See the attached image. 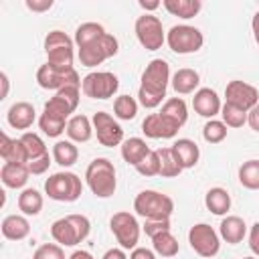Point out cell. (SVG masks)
Wrapping results in <instances>:
<instances>
[{"instance_id":"6da1fadb","label":"cell","mask_w":259,"mask_h":259,"mask_svg":"<svg viewBox=\"0 0 259 259\" xmlns=\"http://www.w3.org/2000/svg\"><path fill=\"white\" fill-rule=\"evenodd\" d=\"M170 83V67L164 59H154L142 73V85L138 99L146 109H154L166 97V87Z\"/></svg>"},{"instance_id":"7a4b0ae2","label":"cell","mask_w":259,"mask_h":259,"mask_svg":"<svg viewBox=\"0 0 259 259\" xmlns=\"http://www.w3.org/2000/svg\"><path fill=\"white\" fill-rule=\"evenodd\" d=\"M91 223L85 214H67L51 225V235L61 247H75L89 237Z\"/></svg>"},{"instance_id":"3957f363","label":"cell","mask_w":259,"mask_h":259,"mask_svg":"<svg viewBox=\"0 0 259 259\" xmlns=\"http://www.w3.org/2000/svg\"><path fill=\"white\" fill-rule=\"evenodd\" d=\"M85 180L89 190L97 198H109L115 192L117 180H115V166L107 158H95L87 170H85Z\"/></svg>"},{"instance_id":"277c9868","label":"cell","mask_w":259,"mask_h":259,"mask_svg":"<svg viewBox=\"0 0 259 259\" xmlns=\"http://www.w3.org/2000/svg\"><path fill=\"white\" fill-rule=\"evenodd\" d=\"M73 45L75 40L63 30H51L45 36L47 65L57 71H73Z\"/></svg>"},{"instance_id":"5b68a950","label":"cell","mask_w":259,"mask_h":259,"mask_svg":"<svg viewBox=\"0 0 259 259\" xmlns=\"http://www.w3.org/2000/svg\"><path fill=\"white\" fill-rule=\"evenodd\" d=\"M134 210L146 221H164L174 212V200L158 190H142L134 198Z\"/></svg>"},{"instance_id":"8992f818","label":"cell","mask_w":259,"mask_h":259,"mask_svg":"<svg viewBox=\"0 0 259 259\" xmlns=\"http://www.w3.org/2000/svg\"><path fill=\"white\" fill-rule=\"evenodd\" d=\"M45 192L53 200L75 202L83 192V184L81 178L73 172H55L45 180Z\"/></svg>"},{"instance_id":"52a82bcc","label":"cell","mask_w":259,"mask_h":259,"mask_svg":"<svg viewBox=\"0 0 259 259\" xmlns=\"http://www.w3.org/2000/svg\"><path fill=\"white\" fill-rule=\"evenodd\" d=\"M166 42L168 47L178 53V55H190L200 51L204 36L196 26L190 24H174L168 32H166Z\"/></svg>"},{"instance_id":"ba28073f","label":"cell","mask_w":259,"mask_h":259,"mask_svg":"<svg viewBox=\"0 0 259 259\" xmlns=\"http://www.w3.org/2000/svg\"><path fill=\"white\" fill-rule=\"evenodd\" d=\"M119 51V42L113 34L105 32L103 36H99L97 40H93L91 45L79 49V61L83 67H95V65H101L103 61L115 57Z\"/></svg>"},{"instance_id":"9c48e42d","label":"cell","mask_w":259,"mask_h":259,"mask_svg":"<svg viewBox=\"0 0 259 259\" xmlns=\"http://www.w3.org/2000/svg\"><path fill=\"white\" fill-rule=\"evenodd\" d=\"M81 89L91 99H109L119 89V79L109 71H93L83 77Z\"/></svg>"},{"instance_id":"30bf717a","label":"cell","mask_w":259,"mask_h":259,"mask_svg":"<svg viewBox=\"0 0 259 259\" xmlns=\"http://www.w3.org/2000/svg\"><path fill=\"white\" fill-rule=\"evenodd\" d=\"M136 36L146 51H158L166 42V32L162 28V20L154 14H142L136 20Z\"/></svg>"},{"instance_id":"8fae6325","label":"cell","mask_w":259,"mask_h":259,"mask_svg":"<svg viewBox=\"0 0 259 259\" xmlns=\"http://www.w3.org/2000/svg\"><path fill=\"white\" fill-rule=\"evenodd\" d=\"M109 227L121 249H136L138 239H140V223L136 221L134 214L125 210L115 212L109 221Z\"/></svg>"},{"instance_id":"7c38bea8","label":"cell","mask_w":259,"mask_h":259,"mask_svg":"<svg viewBox=\"0 0 259 259\" xmlns=\"http://www.w3.org/2000/svg\"><path fill=\"white\" fill-rule=\"evenodd\" d=\"M188 243L190 247L200 255V257H214L221 249V239H219V233L206 225V223H198L194 227H190L188 231Z\"/></svg>"},{"instance_id":"4fadbf2b","label":"cell","mask_w":259,"mask_h":259,"mask_svg":"<svg viewBox=\"0 0 259 259\" xmlns=\"http://www.w3.org/2000/svg\"><path fill=\"white\" fill-rule=\"evenodd\" d=\"M81 77L79 73L73 69V71H57L53 67H49L47 63L38 67L36 71V83L42 87V89H51V91H61L65 87H71V85H79L81 87Z\"/></svg>"},{"instance_id":"5bb4252c","label":"cell","mask_w":259,"mask_h":259,"mask_svg":"<svg viewBox=\"0 0 259 259\" xmlns=\"http://www.w3.org/2000/svg\"><path fill=\"white\" fill-rule=\"evenodd\" d=\"M225 99H227L225 103L235 105L249 113L259 103V91H257V87L235 79V81H229V85L225 87Z\"/></svg>"},{"instance_id":"9a60e30c","label":"cell","mask_w":259,"mask_h":259,"mask_svg":"<svg viewBox=\"0 0 259 259\" xmlns=\"http://www.w3.org/2000/svg\"><path fill=\"white\" fill-rule=\"evenodd\" d=\"M77 105H79V85H71V87H65V89L57 91L45 103V109L42 111L69 121V115L77 109Z\"/></svg>"},{"instance_id":"2e32d148","label":"cell","mask_w":259,"mask_h":259,"mask_svg":"<svg viewBox=\"0 0 259 259\" xmlns=\"http://www.w3.org/2000/svg\"><path fill=\"white\" fill-rule=\"evenodd\" d=\"M93 130L97 134V142L105 148L123 144V130L107 111H97L93 115Z\"/></svg>"},{"instance_id":"e0dca14e","label":"cell","mask_w":259,"mask_h":259,"mask_svg":"<svg viewBox=\"0 0 259 259\" xmlns=\"http://www.w3.org/2000/svg\"><path fill=\"white\" fill-rule=\"evenodd\" d=\"M180 125H176L172 119H168L166 115H162L160 111L158 113H150L146 115V119L142 121V132L152 138V140H166V138H174L178 134Z\"/></svg>"},{"instance_id":"ac0fdd59","label":"cell","mask_w":259,"mask_h":259,"mask_svg":"<svg viewBox=\"0 0 259 259\" xmlns=\"http://www.w3.org/2000/svg\"><path fill=\"white\" fill-rule=\"evenodd\" d=\"M192 107H194V111H196L198 115L208 117V119H212V117H214L217 113H221V109H223L221 97H219L217 91L210 89V87H202V89H198V91L194 93V97H192Z\"/></svg>"},{"instance_id":"d6986e66","label":"cell","mask_w":259,"mask_h":259,"mask_svg":"<svg viewBox=\"0 0 259 259\" xmlns=\"http://www.w3.org/2000/svg\"><path fill=\"white\" fill-rule=\"evenodd\" d=\"M170 150H172V156H174V160L178 162V166H180L182 170L194 168L196 162H198V158H200V150H198L196 142H192V140H188V138L176 140V142L170 146Z\"/></svg>"},{"instance_id":"ffe728a7","label":"cell","mask_w":259,"mask_h":259,"mask_svg":"<svg viewBox=\"0 0 259 259\" xmlns=\"http://www.w3.org/2000/svg\"><path fill=\"white\" fill-rule=\"evenodd\" d=\"M34 107L28 101H16L10 105L6 119L14 130H28L34 123Z\"/></svg>"},{"instance_id":"44dd1931","label":"cell","mask_w":259,"mask_h":259,"mask_svg":"<svg viewBox=\"0 0 259 259\" xmlns=\"http://www.w3.org/2000/svg\"><path fill=\"white\" fill-rule=\"evenodd\" d=\"M0 156L4 162L12 164H28V152L22 144V140H12L6 134L0 136Z\"/></svg>"},{"instance_id":"7402d4cb","label":"cell","mask_w":259,"mask_h":259,"mask_svg":"<svg viewBox=\"0 0 259 259\" xmlns=\"http://www.w3.org/2000/svg\"><path fill=\"white\" fill-rule=\"evenodd\" d=\"M28 176H30V172H28L26 164L4 162V166L0 170V178L6 188H22L28 182Z\"/></svg>"},{"instance_id":"603a6c76","label":"cell","mask_w":259,"mask_h":259,"mask_svg":"<svg viewBox=\"0 0 259 259\" xmlns=\"http://www.w3.org/2000/svg\"><path fill=\"white\" fill-rule=\"evenodd\" d=\"M219 235L221 239H225L229 245H237L245 239L247 235V225L241 217H227L221 221V227H219Z\"/></svg>"},{"instance_id":"cb8c5ba5","label":"cell","mask_w":259,"mask_h":259,"mask_svg":"<svg viewBox=\"0 0 259 259\" xmlns=\"http://www.w3.org/2000/svg\"><path fill=\"white\" fill-rule=\"evenodd\" d=\"M28 233H30V223L26 221V217L8 214L2 221V235L10 241H22L24 237H28Z\"/></svg>"},{"instance_id":"d4e9b609","label":"cell","mask_w":259,"mask_h":259,"mask_svg":"<svg viewBox=\"0 0 259 259\" xmlns=\"http://www.w3.org/2000/svg\"><path fill=\"white\" fill-rule=\"evenodd\" d=\"M170 83H172V87H174L176 93L188 95V93H192V91L198 87L200 75H198L194 69L184 67V69H178V71L172 75V81H170Z\"/></svg>"},{"instance_id":"484cf974","label":"cell","mask_w":259,"mask_h":259,"mask_svg":"<svg viewBox=\"0 0 259 259\" xmlns=\"http://www.w3.org/2000/svg\"><path fill=\"white\" fill-rule=\"evenodd\" d=\"M67 136L71 138V142H89L93 136V123L83 113L73 115L67 123Z\"/></svg>"},{"instance_id":"4316f807","label":"cell","mask_w":259,"mask_h":259,"mask_svg":"<svg viewBox=\"0 0 259 259\" xmlns=\"http://www.w3.org/2000/svg\"><path fill=\"white\" fill-rule=\"evenodd\" d=\"M150 152L152 150L146 146L142 138H130V140H123L121 144V158L132 166H138Z\"/></svg>"},{"instance_id":"83f0119b","label":"cell","mask_w":259,"mask_h":259,"mask_svg":"<svg viewBox=\"0 0 259 259\" xmlns=\"http://www.w3.org/2000/svg\"><path fill=\"white\" fill-rule=\"evenodd\" d=\"M204 204L212 214H227L231 208V194L225 188L214 186L204 194Z\"/></svg>"},{"instance_id":"f1b7e54d","label":"cell","mask_w":259,"mask_h":259,"mask_svg":"<svg viewBox=\"0 0 259 259\" xmlns=\"http://www.w3.org/2000/svg\"><path fill=\"white\" fill-rule=\"evenodd\" d=\"M162 4L172 16H178V18H184V20L196 16L202 8L200 0H164Z\"/></svg>"},{"instance_id":"f546056e","label":"cell","mask_w":259,"mask_h":259,"mask_svg":"<svg viewBox=\"0 0 259 259\" xmlns=\"http://www.w3.org/2000/svg\"><path fill=\"white\" fill-rule=\"evenodd\" d=\"M77 158H79V150H77V146H75L73 142H69V140H59V142L53 146V160H55L59 166L69 168V166H73V164L77 162Z\"/></svg>"},{"instance_id":"4dcf8cb0","label":"cell","mask_w":259,"mask_h":259,"mask_svg":"<svg viewBox=\"0 0 259 259\" xmlns=\"http://www.w3.org/2000/svg\"><path fill=\"white\" fill-rule=\"evenodd\" d=\"M18 208L26 217H36L42 210V194L36 188H24L18 194Z\"/></svg>"},{"instance_id":"1f68e13d","label":"cell","mask_w":259,"mask_h":259,"mask_svg":"<svg viewBox=\"0 0 259 259\" xmlns=\"http://www.w3.org/2000/svg\"><path fill=\"white\" fill-rule=\"evenodd\" d=\"M160 113L162 115H166L168 119H172L176 125H184L186 123V119H188V107H186V103H184V99H180V97H170V99H166L164 101V105H162V109H160Z\"/></svg>"},{"instance_id":"d6a6232c","label":"cell","mask_w":259,"mask_h":259,"mask_svg":"<svg viewBox=\"0 0 259 259\" xmlns=\"http://www.w3.org/2000/svg\"><path fill=\"white\" fill-rule=\"evenodd\" d=\"M105 34V28L99 24V22H83L81 26H77V30H75V45L79 47V49H83V47H87V45H91L93 40H97L99 36H103Z\"/></svg>"},{"instance_id":"836d02e7","label":"cell","mask_w":259,"mask_h":259,"mask_svg":"<svg viewBox=\"0 0 259 259\" xmlns=\"http://www.w3.org/2000/svg\"><path fill=\"white\" fill-rule=\"evenodd\" d=\"M152 247H154V253H158L162 257H174L180 251V245L170 231H164V233L152 237Z\"/></svg>"},{"instance_id":"e575fe53","label":"cell","mask_w":259,"mask_h":259,"mask_svg":"<svg viewBox=\"0 0 259 259\" xmlns=\"http://www.w3.org/2000/svg\"><path fill=\"white\" fill-rule=\"evenodd\" d=\"M239 182L249 190H259V160H247L241 164Z\"/></svg>"},{"instance_id":"d590c367","label":"cell","mask_w":259,"mask_h":259,"mask_svg":"<svg viewBox=\"0 0 259 259\" xmlns=\"http://www.w3.org/2000/svg\"><path fill=\"white\" fill-rule=\"evenodd\" d=\"M67 119H61V117H55V115H51V113H40V117H38V125H40V130H42V134L45 136H49V138H59L63 132H67Z\"/></svg>"},{"instance_id":"8d00e7d4","label":"cell","mask_w":259,"mask_h":259,"mask_svg":"<svg viewBox=\"0 0 259 259\" xmlns=\"http://www.w3.org/2000/svg\"><path fill=\"white\" fill-rule=\"evenodd\" d=\"M20 140H22L26 152H28V162H30V160H36V158H42V156L49 154V152H47V146H45V142H42V138H40L38 134L24 132V134L20 136Z\"/></svg>"},{"instance_id":"74e56055","label":"cell","mask_w":259,"mask_h":259,"mask_svg":"<svg viewBox=\"0 0 259 259\" xmlns=\"http://www.w3.org/2000/svg\"><path fill=\"white\" fill-rule=\"evenodd\" d=\"M113 113H115V117L130 121L138 113V101L134 97H130V95H119L113 101Z\"/></svg>"},{"instance_id":"f35d334b","label":"cell","mask_w":259,"mask_h":259,"mask_svg":"<svg viewBox=\"0 0 259 259\" xmlns=\"http://www.w3.org/2000/svg\"><path fill=\"white\" fill-rule=\"evenodd\" d=\"M156 152H158V158H160V176L174 178V176H178V174L182 172V168H180L178 162L174 160L170 148H160V150H156Z\"/></svg>"},{"instance_id":"ab89813d","label":"cell","mask_w":259,"mask_h":259,"mask_svg":"<svg viewBox=\"0 0 259 259\" xmlns=\"http://www.w3.org/2000/svg\"><path fill=\"white\" fill-rule=\"evenodd\" d=\"M221 115H223V123L227 127H243L247 123V111H243L235 105H229V103L223 105Z\"/></svg>"},{"instance_id":"60d3db41","label":"cell","mask_w":259,"mask_h":259,"mask_svg":"<svg viewBox=\"0 0 259 259\" xmlns=\"http://www.w3.org/2000/svg\"><path fill=\"white\" fill-rule=\"evenodd\" d=\"M202 138L208 144H221L227 138V125L219 119H208L202 127Z\"/></svg>"},{"instance_id":"b9f144b4","label":"cell","mask_w":259,"mask_h":259,"mask_svg":"<svg viewBox=\"0 0 259 259\" xmlns=\"http://www.w3.org/2000/svg\"><path fill=\"white\" fill-rule=\"evenodd\" d=\"M142 176H156L160 174V158H158V152H150L138 166H134Z\"/></svg>"},{"instance_id":"7bdbcfd3","label":"cell","mask_w":259,"mask_h":259,"mask_svg":"<svg viewBox=\"0 0 259 259\" xmlns=\"http://www.w3.org/2000/svg\"><path fill=\"white\" fill-rule=\"evenodd\" d=\"M32 259H65V253H63V247L61 245H55V243H45L40 245Z\"/></svg>"},{"instance_id":"ee69618b","label":"cell","mask_w":259,"mask_h":259,"mask_svg":"<svg viewBox=\"0 0 259 259\" xmlns=\"http://www.w3.org/2000/svg\"><path fill=\"white\" fill-rule=\"evenodd\" d=\"M164 231H170V219H164V221H146L144 223V233L152 239Z\"/></svg>"},{"instance_id":"f6af8a7d","label":"cell","mask_w":259,"mask_h":259,"mask_svg":"<svg viewBox=\"0 0 259 259\" xmlns=\"http://www.w3.org/2000/svg\"><path fill=\"white\" fill-rule=\"evenodd\" d=\"M26 166H28V172H30V174H42V172H47L49 166H51V156L47 154V156H42V158L30 160Z\"/></svg>"},{"instance_id":"bcb514c9","label":"cell","mask_w":259,"mask_h":259,"mask_svg":"<svg viewBox=\"0 0 259 259\" xmlns=\"http://www.w3.org/2000/svg\"><path fill=\"white\" fill-rule=\"evenodd\" d=\"M249 247H251V251L259 257V221L251 227V231H249Z\"/></svg>"},{"instance_id":"7dc6e473","label":"cell","mask_w":259,"mask_h":259,"mask_svg":"<svg viewBox=\"0 0 259 259\" xmlns=\"http://www.w3.org/2000/svg\"><path fill=\"white\" fill-rule=\"evenodd\" d=\"M53 6V0H26V8L32 12H45Z\"/></svg>"},{"instance_id":"c3c4849f","label":"cell","mask_w":259,"mask_h":259,"mask_svg":"<svg viewBox=\"0 0 259 259\" xmlns=\"http://www.w3.org/2000/svg\"><path fill=\"white\" fill-rule=\"evenodd\" d=\"M130 259H156L154 251L152 249H146V247H136L130 255Z\"/></svg>"},{"instance_id":"681fc988","label":"cell","mask_w":259,"mask_h":259,"mask_svg":"<svg viewBox=\"0 0 259 259\" xmlns=\"http://www.w3.org/2000/svg\"><path fill=\"white\" fill-rule=\"evenodd\" d=\"M247 123L251 125V130H255V132H259V103L247 113Z\"/></svg>"},{"instance_id":"f907efd6","label":"cell","mask_w":259,"mask_h":259,"mask_svg":"<svg viewBox=\"0 0 259 259\" xmlns=\"http://www.w3.org/2000/svg\"><path fill=\"white\" fill-rule=\"evenodd\" d=\"M101 259H127V255L123 253V249H115L113 247V249H107Z\"/></svg>"},{"instance_id":"816d5d0a","label":"cell","mask_w":259,"mask_h":259,"mask_svg":"<svg viewBox=\"0 0 259 259\" xmlns=\"http://www.w3.org/2000/svg\"><path fill=\"white\" fill-rule=\"evenodd\" d=\"M251 28H253V38H255V42L259 45V10L255 12V16H253V20H251Z\"/></svg>"},{"instance_id":"f5cc1de1","label":"cell","mask_w":259,"mask_h":259,"mask_svg":"<svg viewBox=\"0 0 259 259\" xmlns=\"http://www.w3.org/2000/svg\"><path fill=\"white\" fill-rule=\"evenodd\" d=\"M69 259H93V255H91L89 251H83V249H79V251L71 253V257H69Z\"/></svg>"},{"instance_id":"db71d44e","label":"cell","mask_w":259,"mask_h":259,"mask_svg":"<svg viewBox=\"0 0 259 259\" xmlns=\"http://www.w3.org/2000/svg\"><path fill=\"white\" fill-rule=\"evenodd\" d=\"M0 81H2V93H0V99H4L8 95V77L6 73H0Z\"/></svg>"},{"instance_id":"11a10c76","label":"cell","mask_w":259,"mask_h":259,"mask_svg":"<svg viewBox=\"0 0 259 259\" xmlns=\"http://www.w3.org/2000/svg\"><path fill=\"white\" fill-rule=\"evenodd\" d=\"M140 6H142L144 10H156V8L160 6V2H144V0H140Z\"/></svg>"},{"instance_id":"9f6ffc18","label":"cell","mask_w":259,"mask_h":259,"mask_svg":"<svg viewBox=\"0 0 259 259\" xmlns=\"http://www.w3.org/2000/svg\"><path fill=\"white\" fill-rule=\"evenodd\" d=\"M243 259H257V257H243Z\"/></svg>"}]
</instances>
